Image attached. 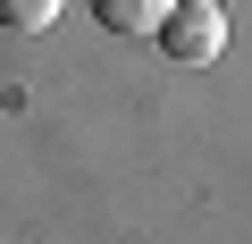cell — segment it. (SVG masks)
Segmentation results:
<instances>
[{
    "mask_svg": "<svg viewBox=\"0 0 252 244\" xmlns=\"http://www.w3.org/2000/svg\"><path fill=\"white\" fill-rule=\"evenodd\" d=\"M160 51H168L177 68H210V59L227 51V17L210 9V0H177V9L160 17Z\"/></svg>",
    "mask_w": 252,
    "mask_h": 244,
    "instance_id": "obj_1",
    "label": "cell"
},
{
    "mask_svg": "<svg viewBox=\"0 0 252 244\" xmlns=\"http://www.w3.org/2000/svg\"><path fill=\"white\" fill-rule=\"evenodd\" d=\"M210 9H219V0H210Z\"/></svg>",
    "mask_w": 252,
    "mask_h": 244,
    "instance_id": "obj_4",
    "label": "cell"
},
{
    "mask_svg": "<svg viewBox=\"0 0 252 244\" xmlns=\"http://www.w3.org/2000/svg\"><path fill=\"white\" fill-rule=\"evenodd\" d=\"M51 17H59V0H0V26L9 34H51Z\"/></svg>",
    "mask_w": 252,
    "mask_h": 244,
    "instance_id": "obj_3",
    "label": "cell"
},
{
    "mask_svg": "<svg viewBox=\"0 0 252 244\" xmlns=\"http://www.w3.org/2000/svg\"><path fill=\"white\" fill-rule=\"evenodd\" d=\"M177 9V0H93V17L109 34H160V17Z\"/></svg>",
    "mask_w": 252,
    "mask_h": 244,
    "instance_id": "obj_2",
    "label": "cell"
}]
</instances>
